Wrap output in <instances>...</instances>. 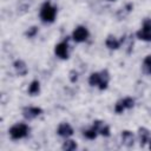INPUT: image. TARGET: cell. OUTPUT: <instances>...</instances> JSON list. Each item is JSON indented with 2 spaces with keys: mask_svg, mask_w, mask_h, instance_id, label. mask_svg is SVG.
<instances>
[{
  "mask_svg": "<svg viewBox=\"0 0 151 151\" xmlns=\"http://www.w3.org/2000/svg\"><path fill=\"white\" fill-rule=\"evenodd\" d=\"M57 15V8L51 5V2H45L40 8V19L42 22L51 24L54 21Z\"/></svg>",
  "mask_w": 151,
  "mask_h": 151,
  "instance_id": "obj_1",
  "label": "cell"
},
{
  "mask_svg": "<svg viewBox=\"0 0 151 151\" xmlns=\"http://www.w3.org/2000/svg\"><path fill=\"white\" fill-rule=\"evenodd\" d=\"M29 132V127L25 124V123H17L14 124L8 133H9V137L13 139V140H18V139H21V138H25Z\"/></svg>",
  "mask_w": 151,
  "mask_h": 151,
  "instance_id": "obj_2",
  "label": "cell"
},
{
  "mask_svg": "<svg viewBox=\"0 0 151 151\" xmlns=\"http://www.w3.org/2000/svg\"><path fill=\"white\" fill-rule=\"evenodd\" d=\"M134 105V100L131 97H126L124 99H120L119 101H117V104L114 105V111L116 113H123L124 110H130L132 109Z\"/></svg>",
  "mask_w": 151,
  "mask_h": 151,
  "instance_id": "obj_3",
  "label": "cell"
},
{
  "mask_svg": "<svg viewBox=\"0 0 151 151\" xmlns=\"http://www.w3.org/2000/svg\"><path fill=\"white\" fill-rule=\"evenodd\" d=\"M88 31H87V28L86 27H84V26H78L74 31H73V33H72V39L76 41V42H83V41H85L87 38H88Z\"/></svg>",
  "mask_w": 151,
  "mask_h": 151,
  "instance_id": "obj_4",
  "label": "cell"
},
{
  "mask_svg": "<svg viewBox=\"0 0 151 151\" xmlns=\"http://www.w3.org/2000/svg\"><path fill=\"white\" fill-rule=\"evenodd\" d=\"M42 113V110L40 107H35V106H27L22 109V116L25 119L27 120H32L34 118H37L38 116H40Z\"/></svg>",
  "mask_w": 151,
  "mask_h": 151,
  "instance_id": "obj_5",
  "label": "cell"
},
{
  "mask_svg": "<svg viewBox=\"0 0 151 151\" xmlns=\"http://www.w3.org/2000/svg\"><path fill=\"white\" fill-rule=\"evenodd\" d=\"M54 53L60 59H68V45L66 41L59 42L54 47Z\"/></svg>",
  "mask_w": 151,
  "mask_h": 151,
  "instance_id": "obj_6",
  "label": "cell"
},
{
  "mask_svg": "<svg viewBox=\"0 0 151 151\" xmlns=\"http://www.w3.org/2000/svg\"><path fill=\"white\" fill-rule=\"evenodd\" d=\"M57 133H58L60 137L68 138V137H71V136L73 134V129H72V126H71L68 123H61V124L58 126Z\"/></svg>",
  "mask_w": 151,
  "mask_h": 151,
  "instance_id": "obj_7",
  "label": "cell"
},
{
  "mask_svg": "<svg viewBox=\"0 0 151 151\" xmlns=\"http://www.w3.org/2000/svg\"><path fill=\"white\" fill-rule=\"evenodd\" d=\"M13 67H14V70H15L17 74H18V76H20V77L26 76V74H27V72H28V68H27V66H26L25 61H24V60H21V59L15 60V61H14V64H13Z\"/></svg>",
  "mask_w": 151,
  "mask_h": 151,
  "instance_id": "obj_8",
  "label": "cell"
},
{
  "mask_svg": "<svg viewBox=\"0 0 151 151\" xmlns=\"http://www.w3.org/2000/svg\"><path fill=\"white\" fill-rule=\"evenodd\" d=\"M122 142H123V144H124L125 146H127V147L132 146V145L134 144V136H133V133H132L131 131H129V130L123 131V132H122Z\"/></svg>",
  "mask_w": 151,
  "mask_h": 151,
  "instance_id": "obj_9",
  "label": "cell"
},
{
  "mask_svg": "<svg viewBox=\"0 0 151 151\" xmlns=\"http://www.w3.org/2000/svg\"><path fill=\"white\" fill-rule=\"evenodd\" d=\"M138 137H139L140 146H144L150 140V131L146 127H139L138 129Z\"/></svg>",
  "mask_w": 151,
  "mask_h": 151,
  "instance_id": "obj_10",
  "label": "cell"
},
{
  "mask_svg": "<svg viewBox=\"0 0 151 151\" xmlns=\"http://www.w3.org/2000/svg\"><path fill=\"white\" fill-rule=\"evenodd\" d=\"M137 38L143 40V41H151V29L150 28H145L142 27L137 33H136Z\"/></svg>",
  "mask_w": 151,
  "mask_h": 151,
  "instance_id": "obj_11",
  "label": "cell"
},
{
  "mask_svg": "<svg viewBox=\"0 0 151 151\" xmlns=\"http://www.w3.org/2000/svg\"><path fill=\"white\" fill-rule=\"evenodd\" d=\"M105 45H106V47L110 48V50H118L119 46H120V41L117 40L116 37L109 35V37L106 38V40H105Z\"/></svg>",
  "mask_w": 151,
  "mask_h": 151,
  "instance_id": "obj_12",
  "label": "cell"
},
{
  "mask_svg": "<svg viewBox=\"0 0 151 151\" xmlns=\"http://www.w3.org/2000/svg\"><path fill=\"white\" fill-rule=\"evenodd\" d=\"M100 74H101V81H100V84H99V90H105L106 87H107V85H109V81H110V73H109V71L107 70H103V71H100Z\"/></svg>",
  "mask_w": 151,
  "mask_h": 151,
  "instance_id": "obj_13",
  "label": "cell"
},
{
  "mask_svg": "<svg viewBox=\"0 0 151 151\" xmlns=\"http://www.w3.org/2000/svg\"><path fill=\"white\" fill-rule=\"evenodd\" d=\"M100 81H101V74H100V72H93V73H91L90 78H88V84L91 86H99Z\"/></svg>",
  "mask_w": 151,
  "mask_h": 151,
  "instance_id": "obj_14",
  "label": "cell"
},
{
  "mask_svg": "<svg viewBox=\"0 0 151 151\" xmlns=\"http://www.w3.org/2000/svg\"><path fill=\"white\" fill-rule=\"evenodd\" d=\"M40 92V83L38 80H33L28 86V93L29 96H38Z\"/></svg>",
  "mask_w": 151,
  "mask_h": 151,
  "instance_id": "obj_15",
  "label": "cell"
},
{
  "mask_svg": "<svg viewBox=\"0 0 151 151\" xmlns=\"http://www.w3.org/2000/svg\"><path fill=\"white\" fill-rule=\"evenodd\" d=\"M61 147L65 151H73V150L77 149V143L74 140H72V139H67L66 138V140L64 142V144H63Z\"/></svg>",
  "mask_w": 151,
  "mask_h": 151,
  "instance_id": "obj_16",
  "label": "cell"
},
{
  "mask_svg": "<svg viewBox=\"0 0 151 151\" xmlns=\"http://www.w3.org/2000/svg\"><path fill=\"white\" fill-rule=\"evenodd\" d=\"M143 71L146 74H151V55H146L143 60Z\"/></svg>",
  "mask_w": 151,
  "mask_h": 151,
  "instance_id": "obj_17",
  "label": "cell"
},
{
  "mask_svg": "<svg viewBox=\"0 0 151 151\" xmlns=\"http://www.w3.org/2000/svg\"><path fill=\"white\" fill-rule=\"evenodd\" d=\"M99 133L93 129V127H91V129H88V130H86V131H84V136L87 138V139H96L97 138V136H98Z\"/></svg>",
  "mask_w": 151,
  "mask_h": 151,
  "instance_id": "obj_18",
  "label": "cell"
},
{
  "mask_svg": "<svg viewBox=\"0 0 151 151\" xmlns=\"http://www.w3.org/2000/svg\"><path fill=\"white\" fill-rule=\"evenodd\" d=\"M38 33V27H35V26H33V27H31V28H28L27 31H26V37H28V38H33L35 34Z\"/></svg>",
  "mask_w": 151,
  "mask_h": 151,
  "instance_id": "obj_19",
  "label": "cell"
},
{
  "mask_svg": "<svg viewBox=\"0 0 151 151\" xmlns=\"http://www.w3.org/2000/svg\"><path fill=\"white\" fill-rule=\"evenodd\" d=\"M99 134H101V136H104V137H109V136H110V126L106 125V124H104L103 127H101L100 131H99Z\"/></svg>",
  "mask_w": 151,
  "mask_h": 151,
  "instance_id": "obj_20",
  "label": "cell"
},
{
  "mask_svg": "<svg viewBox=\"0 0 151 151\" xmlns=\"http://www.w3.org/2000/svg\"><path fill=\"white\" fill-rule=\"evenodd\" d=\"M77 79H78V72L74 71V70H72L70 72V80H71V83H76Z\"/></svg>",
  "mask_w": 151,
  "mask_h": 151,
  "instance_id": "obj_21",
  "label": "cell"
},
{
  "mask_svg": "<svg viewBox=\"0 0 151 151\" xmlns=\"http://www.w3.org/2000/svg\"><path fill=\"white\" fill-rule=\"evenodd\" d=\"M142 27H145V28H150L151 29V19H145L143 21V26Z\"/></svg>",
  "mask_w": 151,
  "mask_h": 151,
  "instance_id": "obj_22",
  "label": "cell"
},
{
  "mask_svg": "<svg viewBox=\"0 0 151 151\" xmlns=\"http://www.w3.org/2000/svg\"><path fill=\"white\" fill-rule=\"evenodd\" d=\"M107 1H116V0H107Z\"/></svg>",
  "mask_w": 151,
  "mask_h": 151,
  "instance_id": "obj_23",
  "label": "cell"
},
{
  "mask_svg": "<svg viewBox=\"0 0 151 151\" xmlns=\"http://www.w3.org/2000/svg\"><path fill=\"white\" fill-rule=\"evenodd\" d=\"M150 149H151V143H150Z\"/></svg>",
  "mask_w": 151,
  "mask_h": 151,
  "instance_id": "obj_24",
  "label": "cell"
}]
</instances>
